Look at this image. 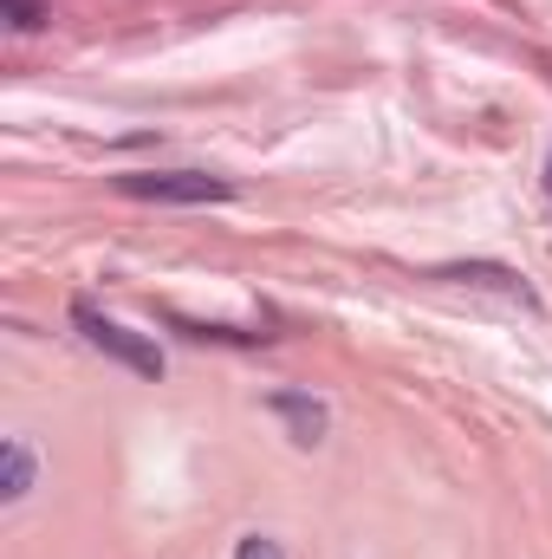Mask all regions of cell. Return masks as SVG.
<instances>
[{"label":"cell","instance_id":"1","mask_svg":"<svg viewBox=\"0 0 552 559\" xmlns=\"http://www.w3.org/2000/svg\"><path fill=\"white\" fill-rule=\"evenodd\" d=\"M118 189L137 195V202H176V209H202V202H228L235 195V182L202 176V169H124Z\"/></svg>","mask_w":552,"mask_h":559},{"label":"cell","instance_id":"2","mask_svg":"<svg viewBox=\"0 0 552 559\" xmlns=\"http://www.w3.org/2000/svg\"><path fill=\"white\" fill-rule=\"evenodd\" d=\"M72 325L85 332V345H98V352H111L118 365H131L137 378H163V352L143 338V332H131V325H118V319H105L98 306H72Z\"/></svg>","mask_w":552,"mask_h":559},{"label":"cell","instance_id":"3","mask_svg":"<svg viewBox=\"0 0 552 559\" xmlns=\"http://www.w3.org/2000/svg\"><path fill=\"white\" fill-rule=\"evenodd\" d=\"M448 280H481V286H501V293H514L520 306H533V286L514 274V267H494V261H468V267H448Z\"/></svg>","mask_w":552,"mask_h":559},{"label":"cell","instance_id":"4","mask_svg":"<svg viewBox=\"0 0 552 559\" xmlns=\"http://www.w3.org/2000/svg\"><path fill=\"white\" fill-rule=\"evenodd\" d=\"M26 488H33V449L13 436L7 442V468H0V501H26Z\"/></svg>","mask_w":552,"mask_h":559},{"label":"cell","instance_id":"5","mask_svg":"<svg viewBox=\"0 0 552 559\" xmlns=\"http://www.w3.org/2000/svg\"><path fill=\"white\" fill-rule=\"evenodd\" d=\"M274 411L279 417H292V442H319V429H325V411L319 404H305V397H274Z\"/></svg>","mask_w":552,"mask_h":559},{"label":"cell","instance_id":"6","mask_svg":"<svg viewBox=\"0 0 552 559\" xmlns=\"http://www.w3.org/2000/svg\"><path fill=\"white\" fill-rule=\"evenodd\" d=\"M235 559H286V554H279V540H267V534H248V540H235Z\"/></svg>","mask_w":552,"mask_h":559},{"label":"cell","instance_id":"7","mask_svg":"<svg viewBox=\"0 0 552 559\" xmlns=\"http://www.w3.org/2000/svg\"><path fill=\"white\" fill-rule=\"evenodd\" d=\"M7 20H13L20 33H33V26H39L46 13H39V0H7Z\"/></svg>","mask_w":552,"mask_h":559},{"label":"cell","instance_id":"8","mask_svg":"<svg viewBox=\"0 0 552 559\" xmlns=\"http://www.w3.org/2000/svg\"><path fill=\"white\" fill-rule=\"evenodd\" d=\"M547 189H552V163H547Z\"/></svg>","mask_w":552,"mask_h":559}]
</instances>
